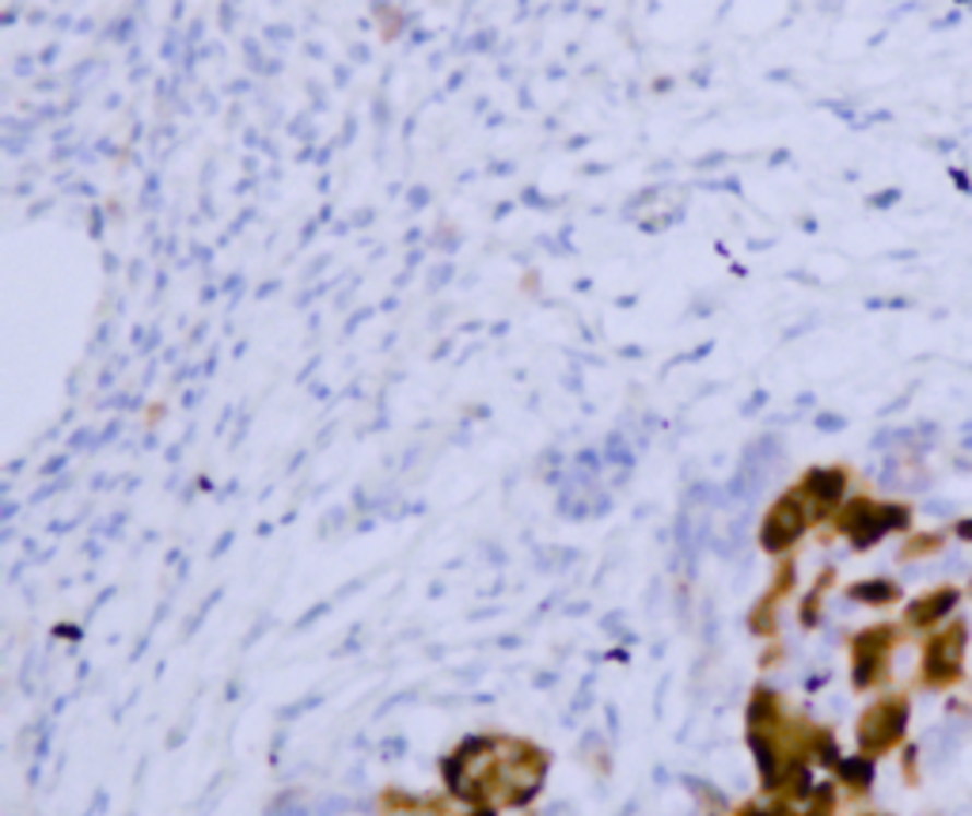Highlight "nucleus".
Returning <instances> with one entry per match:
<instances>
[{"instance_id":"f257e3e1","label":"nucleus","mask_w":972,"mask_h":816,"mask_svg":"<svg viewBox=\"0 0 972 816\" xmlns=\"http://www.w3.org/2000/svg\"><path fill=\"white\" fill-rule=\"evenodd\" d=\"M965 653H969V619L943 623L923 638L920 653V687L923 691H953L965 679Z\"/></svg>"},{"instance_id":"f03ea898","label":"nucleus","mask_w":972,"mask_h":816,"mask_svg":"<svg viewBox=\"0 0 972 816\" xmlns=\"http://www.w3.org/2000/svg\"><path fill=\"white\" fill-rule=\"evenodd\" d=\"M908 722H912V699H908L904 691L870 702V707L858 714V725H855L858 756L881 759L889 756V752H897L908 737Z\"/></svg>"},{"instance_id":"7ed1b4c3","label":"nucleus","mask_w":972,"mask_h":816,"mask_svg":"<svg viewBox=\"0 0 972 816\" xmlns=\"http://www.w3.org/2000/svg\"><path fill=\"white\" fill-rule=\"evenodd\" d=\"M912 528V506L904 501H874L855 498L840 509V532L851 540L855 551H870L892 532H908Z\"/></svg>"},{"instance_id":"20e7f679","label":"nucleus","mask_w":972,"mask_h":816,"mask_svg":"<svg viewBox=\"0 0 972 816\" xmlns=\"http://www.w3.org/2000/svg\"><path fill=\"white\" fill-rule=\"evenodd\" d=\"M900 646V630L892 623H874L851 638V684L855 691H874L889 679L892 650Z\"/></svg>"},{"instance_id":"39448f33","label":"nucleus","mask_w":972,"mask_h":816,"mask_svg":"<svg viewBox=\"0 0 972 816\" xmlns=\"http://www.w3.org/2000/svg\"><path fill=\"white\" fill-rule=\"evenodd\" d=\"M809 517H813V509H809V501L802 498V490L786 494V498L768 513V520H763V528H760L763 547H768L771 555L794 547V543L802 540V532L809 528Z\"/></svg>"},{"instance_id":"423d86ee","label":"nucleus","mask_w":972,"mask_h":816,"mask_svg":"<svg viewBox=\"0 0 972 816\" xmlns=\"http://www.w3.org/2000/svg\"><path fill=\"white\" fill-rule=\"evenodd\" d=\"M958 604H961V589L958 586L927 589V593L915 596L912 604L904 607V627L908 630H920V635H930V630H938L943 623L953 619Z\"/></svg>"},{"instance_id":"0eeeda50","label":"nucleus","mask_w":972,"mask_h":816,"mask_svg":"<svg viewBox=\"0 0 972 816\" xmlns=\"http://www.w3.org/2000/svg\"><path fill=\"white\" fill-rule=\"evenodd\" d=\"M843 490H847V475H843L840 468H817L806 475V483H802V498L809 501L813 517H825L828 509L840 506Z\"/></svg>"},{"instance_id":"6e6552de","label":"nucleus","mask_w":972,"mask_h":816,"mask_svg":"<svg viewBox=\"0 0 972 816\" xmlns=\"http://www.w3.org/2000/svg\"><path fill=\"white\" fill-rule=\"evenodd\" d=\"M851 600H858V604H870V607H889L900 600V586L897 581H886V578H870V581H858V586L847 589Z\"/></svg>"},{"instance_id":"1a4fd4ad","label":"nucleus","mask_w":972,"mask_h":816,"mask_svg":"<svg viewBox=\"0 0 972 816\" xmlns=\"http://www.w3.org/2000/svg\"><path fill=\"white\" fill-rule=\"evenodd\" d=\"M840 774H843V782H847L851 790H858V794H863V790H870V782H874V759L870 756H858V759H840Z\"/></svg>"},{"instance_id":"9d476101","label":"nucleus","mask_w":972,"mask_h":816,"mask_svg":"<svg viewBox=\"0 0 972 816\" xmlns=\"http://www.w3.org/2000/svg\"><path fill=\"white\" fill-rule=\"evenodd\" d=\"M943 547H946V535H943V532H920V535H912V540L904 543L900 558H904V563H915V558L938 555V551H943Z\"/></svg>"},{"instance_id":"9b49d317","label":"nucleus","mask_w":972,"mask_h":816,"mask_svg":"<svg viewBox=\"0 0 972 816\" xmlns=\"http://www.w3.org/2000/svg\"><path fill=\"white\" fill-rule=\"evenodd\" d=\"M835 813V790L832 787H817L813 790V802L806 816H832Z\"/></svg>"},{"instance_id":"f8f14e48","label":"nucleus","mask_w":972,"mask_h":816,"mask_svg":"<svg viewBox=\"0 0 972 816\" xmlns=\"http://www.w3.org/2000/svg\"><path fill=\"white\" fill-rule=\"evenodd\" d=\"M904 779L912 782V787L920 782V752H915L912 744L904 748Z\"/></svg>"},{"instance_id":"ddd939ff","label":"nucleus","mask_w":972,"mask_h":816,"mask_svg":"<svg viewBox=\"0 0 972 816\" xmlns=\"http://www.w3.org/2000/svg\"><path fill=\"white\" fill-rule=\"evenodd\" d=\"M953 535H958L961 543H972V517L953 520Z\"/></svg>"},{"instance_id":"4468645a","label":"nucleus","mask_w":972,"mask_h":816,"mask_svg":"<svg viewBox=\"0 0 972 816\" xmlns=\"http://www.w3.org/2000/svg\"><path fill=\"white\" fill-rule=\"evenodd\" d=\"M475 816H490V813H486V809H479V813H475Z\"/></svg>"}]
</instances>
